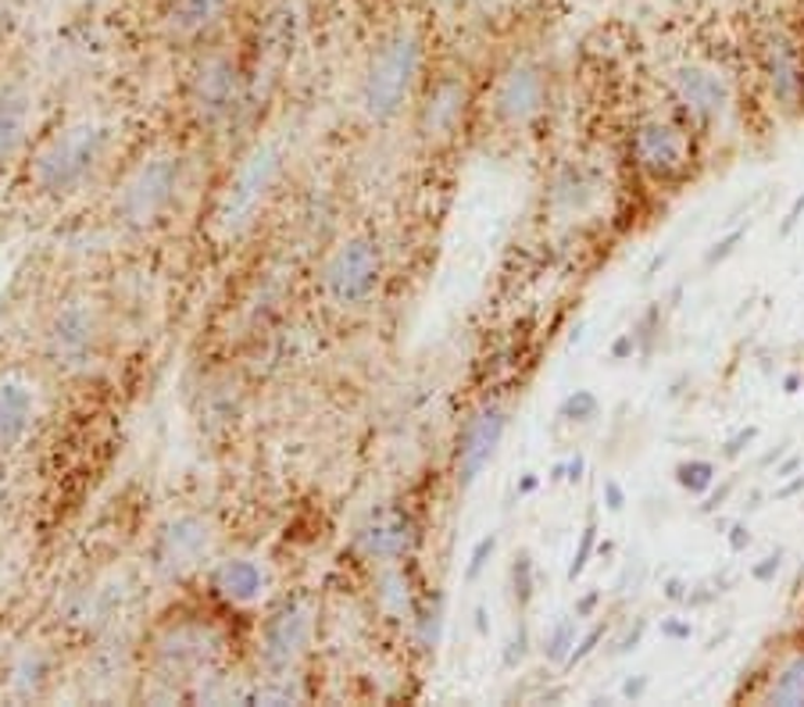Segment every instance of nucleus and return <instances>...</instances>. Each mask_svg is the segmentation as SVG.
Wrapping results in <instances>:
<instances>
[{
	"instance_id": "obj_1",
	"label": "nucleus",
	"mask_w": 804,
	"mask_h": 707,
	"mask_svg": "<svg viewBox=\"0 0 804 707\" xmlns=\"http://www.w3.org/2000/svg\"><path fill=\"white\" fill-rule=\"evenodd\" d=\"M115 129L104 118H76L40 143L29 179L43 197H72L107 165Z\"/></svg>"
},
{
	"instance_id": "obj_2",
	"label": "nucleus",
	"mask_w": 804,
	"mask_h": 707,
	"mask_svg": "<svg viewBox=\"0 0 804 707\" xmlns=\"http://www.w3.org/2000/svg\"><path fill=\"white\" fill-rule=\"evenodd\" d=\"M422 61H425V47L416 29L390 33L372 51L361 76L358 104L365 118L375 121V126H386V121H394L405 112L411 90H416V82L422 76Z\"/></svg>"
},
{
	"instance_id": "obj_3",
	"label": "nucleus",
	"mask_w": 804,
	"mask_h": 707,
	"mask_svg": "<svg viewBox=\"0 0 804 707\" xmlns=\"http://www.w3.org/2000/svg\"><path fill=\"white\" fill-rule=\"evenodd\" d=\"M187 187V162L176 151H157L132 168L118 187L115 215L129 229H151L165 222L168 211L179 204Z\"/></svg>"
},
{
	"instance_id": "obj_4",
	"label": "nucleus",
	"mask_w": 804,
	"mask_h": 707,
	"mask_svg": "<svg viewBox=\"0 0 804 707\" xmlns=\"http://www.w3.org/2000/svg\"><path fill=\"white\" fill-rule=\"evenodd\" d=\"M279 176H283V151H279V143L265 140L243 154L237 172L226 182L222 201H218V211H215L218 233L222 236L247 233V229L258 222L265 201L272 197Z\"/></svg>"
},
{
	"instance_id": "obj_5",
	"label": "nucleus",
	"mask_w": 804,
	"mask_h": 707,
	"mask_svg": "<svg viewBox=\"0 0 804 707\" xmlns=\"http://www.w3.org/2000/svg\"><path fill=\"white\" fill-rule=\"evenodd\" d=\"M101 339H104L101 304L90 297H68L58 304L51 322H47L43 350L47 361L61 375H82L101 358Z\"/></svg>"
},
{
	"instance_id": "obj_6",
	"label": "nucleus",
	"mask_w": 804,
	"mask_h": 707,
	"mask_svg": "<svg viewBox=\"0 0 804 707\" xmlns=\"http://www.w3.org/2000/svg\"><path fill=\"white\" fill-rule=\"evenodd\" d=\"M383 250L372 236H347L340 240L333 254L322 265V290L329 304L344 311L365 308L383 286Z\"/></svg>"
},
{
	"instance_id": "obj_7",
	"label": "nucleus",
	"mask_w": 804,
	"mask_h": 707,
	"mask_svg": "<svg viewBox=\"0 0 804 707\" xmlns=\"http://www.w3.org/2000/svg\"><path fill=\"white\" fill-rule=\"evenodd\" d=\"M215 540H218V532L212 526V518L193 515V511L168 518L165 526L154 532V540L148 547V561H151L154 576L165 582H179V579L193 576V571L215 554Z\"/></svg>"
},
{
	"instance_id": "obj_8",
	"label": "nucleus",
	"mask_w": 804,
	"mask_h": 707,
	"mask_svg": "<svg viewBox=\"0 0 804 707\" xmlns=\"http://www.w3.org/2000/svg\"><path fill=\"white\" fill-rule=\"evenodd\" d=\"M629 154L640 172L654 182H679L690 168L684 129L665 118H640L629 132Z\"/></svg>"
},
{
	"instance_id": "obj_9",
	"label": "nucleus",
	"mask_w": 804,
	"mask_h": 707,
	"mask_svg": "<svg viewBox=\"0 0 804 707\" xmlns=\"http://www.w3.org/2000/svg\"><path fill=\"white\" fill-rule=\"evenodd\" d=\"M315 637V612L308 601H290L261 626L258 654L268 672H290L311 647Z\"/></svg>"
},
{
	"instance_id": "obj_10",
	"label": "nucleus",
	"mask_w": 804,
	"mask_h": 707,
	"mask_svg": "<svg viewBox=\"0 0 804 707\" xmlns=\"http://www.w3.org/2000/svg\"><path fill=\"white\" fill-rule=\"evenodd\" d=\"M240 104V72L226 54L197 61L190 76V112L201 126H222Z\"/></svg>"
},
{
	"instance_id": "obj_11",
	"label": "nucleus",
	"mask_w": 804,
	"mask_h": 707,
	"mask_svg": "<svg viewBox=\"0 0 804 707\" xmlns=\"http://www.w3.org/2000/svg\"><path fill=\"white\" fill-rule=\"evenodd\" d=\"M547 72L533 61H515L494 90V115L508 129H526L547 107Z\"/></svg>"
},
{
	"instance_id": "obj_12",
	"label": "nucleus",
	"mask_w": 804,
	"mask_h": 707,
	"mask_svg": "<svg viewBox=\"0 0 804 707\" xmlns=\"http://www.w3.org/2000/svg\"><path fill=\"white\" fill-rule=\"evenodd\" d=\"M758 65L776 107L787 118H797L804 112V57L797 43L783 33H769L758 47Z\"/></svg>"
},
{
	"instance_id": "obj_13",
	"label": "nucleus",
	"mask_w": 804,
	"mask_h": 707,
	"mask_svg": "<svg viewBox=\"0 0 804 707\" xmlns=\"http://www.w3.org/2000/svg\"><path fill=\"white\" fill-rule=\"evenodd\" d=\"M505 433H508V411L501 404H483L465 422V429L458 436V465H455L461 490H469L490 468V461L501 450Z\"/></svg>"
},
{
	"instance_id": "obj_14",
	"label": "nucleus",
	"mask_w": 804,
	"mask_h": 707,
	"mask_svg": "<svg viewBox=\"0 0 804 707\" xmlns=\"http://www.w3.org/2000/svg\"><path fill=\"white\" fill-rule=\"evenodd\" d=\"M416 540H419V532H416V522H411L408 511L380 507L358 526L355 551L365 561H375V565H394V561L408 557L411 551H416Z\"/></svg>"
},
{
	"instance_id": "obj_15",
	"label": "nucleus",
	"mask_w": 804,
	"mask_h": 707,
	"mask_svg": "<svg viewBox=\"0 0 804 707\" xmlns=\"http://www.w3.org/2000/svg\"><path fill=\"white\" fill-rule=\"evenodd\" d=\"M673 93H676L679 107H684L698 126H712V121H718L729 112V101H733L726 76H718V72L709 65L676 68L673 72Z\"/></svg>"
},
{
	"instance_id": "obj_16",
	"label": "nucleus",
	"mask_w": 804,
	"mask_h": 707,
	"mask_svg": "<svg viewBox=\"0 0 804 707\" xmlns=\"http://www.w3.org/2000/svg\"><path fill=\"white\" fill-rule=\"evenodd\" d=\"M469 87L461 76H441L419 104V137L425 143H447L465 121Z\"/></svg>"
},
{
	"instance_id": "obj_17",
	"label": "nucleus",
	"mask_w": 804,
	"mask_h": 707,
	"mask_svg": "<svg viewBox=\"0 0 804 707\" xmlns=\"http://www.w3.org/2000/svg\"><path fill=\"white\" fill-rule=\"evenodd\" d=\"M40 414V394L29 380L8 372L0 375V450H15L33 433Z\"/></svg>"
},
{
	"instance_id": "obj_18",
	"label": "nucleus",
	"mask_w": 804,
	"mask_h": 707,
	"mask_svg": "<svg viewBox=\"0 0 804 707\" xmlns=\"http://www.w3.org/2000/svg\"><path fill=\"white\" fill-rule=\"evenodd\" d=\"M212 590L218 601H226L233 607H251L268 593V568L258 557H247V554L226 557L212 568Z\"/></svg>"
},
{
	"instance_id": "obj_19",
	"label": "nucleus",
	"mask_w": 804,
	"mask_h": 707,
	"mask_svg": "<svg viewBox=\"0 0 804 707\" xmlns=\"http://www.w3.org/2000/svg\"><path fill=\"white\" fill-rule=\"evenodd\" d=\"M33 90L22 79L0 82V165L26 151L33 132Z\"/></svg>"
},
{
	"instance_id": "obj_20",
	"label": "nucleus",
	"mask_w": 804,
	"mask_h": 707,
	"mask_svg": "<svg viewBox=\"0 0 804 707\" xmlns=\"http://www.w3.org/2000/svg\"><path fill=\"white\" fill-rule=\"evenodd\" d=\"M226 11H229V0H176L173 15H168V29H173L176 40L193 43L222 26Z\"/></svg>"
},
{
	"instance_id": "obj_21",
	"label": "nucleus",
	"mask_w": 804,
	"mask_h": 707,
	"mask_svg": "<svg viewBox=\"0 0 804 707\" xmlns=\"http://www.w3.org/2000/svg\"><path fill=\"white\" fill-rule=\"evenodd\" d=\"M601 197V176L594 172L587 165H565L562 172L554 176V187H551V204L558 211H587V207Z\"/></svg>"
},
{
	"instance_id": "obj_22",
	"label": "nucleus",
	"mask_w": 804,
	"mask_h": 707,
	"mask_svg": "<svg viewBox=\"0 0 804 707\" xmlns=\"http://www.w3.org/2000/svg\"><path fill=\"white\" fill-rule=\"evenodd\" d=\"M765 700L776 704V707H804V651L794 654L783 668H779Z\"/></svg>"
},
{
	"instance_id": "obj_23",
	"label": "nucleus",
	"mask_w": 804,
	"mask_h": 707,
	"mask_svg": "<svg viewBox=\"0 0 804 707\" xmlns=\"http://www.w3.org/2000/svg\"><path fill=\"white\" fill-rule=\"evenodd\" d=\"M673 475H676L679 490H687L690 497H701V493H709L715 486L718 465H715V461H709V458H690V461H679Z\"/></svg>"
},
{
	"instance_id": "obj_24",
	"label": "nucleus",
	"mask_w": 804,
	"mask_h": 707,
	"mask_svg": "<svg viewBox=\"0 0 804 707\" xmlns=\"http://www.w3.org/2000/svg\"><path fill=\"white\" fill-rule=\"evenodd\" d=\"M576 640H579L576 637V618L554 621L551 632L544 637V657H547V661H554V665H565L572 647H576Z\"/></svg>"
},
{
	"instance_id": "obj_25",
	"label": "nucleus",
	"mask_w": 804,
	"mask_h": 707,
	"mask_svg": "<svg viewBox=\"0 0 804 707\" xmlns=\"http://www.w3.org/2000/svg\"><path fill=\"white\" fill-rule=\"evenodd\" d=\"M565 422H576V425H587L594 422L597 414H601V400H597L594 389H576V394H569L562 400V408H558Z\"/></svg>"
},
{
	"instance_id": "obj_26",
	"label": "nucleus",
	"mask_w": 804,
	"mask_h": 707,
	"mask_svg": "<svg viewBox=\"0 0 804 707\" xmlns=\"http://www.w3.org/2000/svg\"><path fill=\"white\" fill-rule=\"evenodd\" d=\"M533 587H536V571H533V557L522 551L515 554V565H511V590H515V604L529 607L533 601Z\"/></svg>"
},
{
	"instance_id": "obj_27",
	"label": "nucleus",
	"mask_w": 804,
	"mask_h": 707,
	"mask_svg": "<svg viewBox=\"0 0 804 707\" xmlns=\"http://www.w3.org/2000/svg\"><path fill=\"white\" fill-rule=\"evenodd\" d=\"M748 240V226H737V229H729V233L723 236V240H715L709 250H704V265L709 268H715V265H723V261H729L737 254V247L740 243Z\"/></svg>"
},
{
	"instance_id": "obj_28",
	"label": "nucleus",
	"mask_w": 804,
	"mask_h": 707,
	"mask_svg": "<svg viewBox=\"0 0 804 707\" xmlns=\"http://www.w3.org/2000/svg\"><path fill=\"white\" fill-rule=\"evenodd\" d=\"M604 637H608V621H594V626L583 632V637L576 640V647H572V654H569V661H565V668H576V665H583L587 657L601 647L604 643Z\"/></svg>"
},
{
	"instance_id": "obj_29",
	"label": "nucleus",
	"mask_w": 804,
	"mask_h": 707,
	"mask_svg": "<svg viewBox=\"0 0 804 707\" xmlns=\"http://www.w3.org/2000/svg\"><path fill=\"white\" fill-rule=\"evenodd\" d=\"M494 551H497V536L490 532V536H483V540L472 547V557H469V568H465V579L469 582H476L480 576H483V568L490 565V557H494Z\"/></svg>"
},
{
	"instance_id": "obj_30",
	"label": "nucleus",
	"mask_w": 804,
	"mask_h": 707,
	"mask_svg": "<svg viewBox=\"0 0 804 707\" xmlns=\"http://www.w3.org/2000/svg\"><path fill=\"white\" fill-rule=\"evenodd\" d=\"M594 543H597V526L590 522L587 529H583V540H579V551L572 554V565H569V579L576 582L579 576H583V568H587V561H590V554H594Z\"/></svg>"
},
{
	"instance_id": "obj_31",
	"label": "nucleus",
	"mask_w": 804,
	"mask_h": 707,
	"mask_svg": "<svg viewBox=\"0 0 804 707\" xmlns=\"http://www.w3.org/2000/svg\"><path fill=\"white\" fill-rule=\"evenodd\" d=\"M779 568H783V551H773V554H765L762 561H754V565H751V579L762 582V587H769V582H776Z\"/></svg>"
},
{
	"instance_id": "obj_32",
	"label": "nucleus",
	"mask_w": 804,
	"mask_h": 707,
	"mask_svg": "<svg viewBox=\"0 0 804 707\" xmlns=\"http://www.w3.org/2000/svg\"><path fill=\"white\" fill-rule=\"evenodd\" d=\"M754 440H758V425H744V429H737V433L723 444V458H726V461L740 458Z\"/></svg>"
},
{
	"instance_id": "obj_33",
	"label": "nucleus",
	"mask_w": 804,
	"mask_h": 707,
	"mask_svg": "<svg viewBox=\"0 0 804 707\" xmlns=\"http://www.w3.org/2000/svg\"><path fill=\"white\" fill-rule=\"evenodd\" d=\"M662 637L668 643H687L693 637V626H690L687 618H679V615H665L662 618Z\"/></svg>"
},
{
	"instance_id": "obj_34",
	"label": "nucleus",
	"mask_w": 804,
	"mask_h": 707,
	"mask_svg": "<svg viewBox=\"0 0 804 707\" xmlns=\"http://www.w3.org/2000/svg\"><path fill=\"white\" fill-rule=\"evenodd\" d=\"M662 596L668 604H687L690 601V582L684 576H668L662 582Z\"/></svg>"
},
{
	"instance_id": "obj_35",
	"label": "nucleus",
	"mask_w": 804,
	"mask_h": 707,
	"mask_svg": "<svg viewBox=\"0 0 804 707\" xmlns=\"http://www.w3.org/2000/svg\"><path fill=\"white\" fill-rule=\"evenodd\" d=\"M726 543H729V551H733V554H744L748 547H751L748 522H733V526H729V532H726Z\"/></svg>"
},
{
	"instance_id": "obj_36",
	"label": "nucleus",
	"mask_w": 804,
	"mask_h": 707,
	"mask_svg": "<svg viewBox=\"0 0 804 707\" xmlns=\"http://www.w3.org/2000/svg\"><path fill=\"white\" fill-rule=\"evenodd\" d=\"M801 215H804V193H797L794 204H790V211H787V218H783V226H779V240H787L790 233H794L797 222H801Z\"/></svg>"
},
{
	"instance_id": "obj_37",
	"label": "nucleus",
	"mask_w": 804,
	"mask_h": 707,
	"mask_svg": "<svg viewBox=\"0 0 804 707\" xmlns=\"http://www.w3.org/2000/svg\"><path fill=\"white\" fill-rule=\"evenodd\" d=\"M604 504L608 511H623L626 507V490L618 479H604Z\"/></svg>"
},
{
	"instance_id": "obj_38",
	"label": "nucleus",
	"mask_w": 804,
	"mask_h": 707,
	"mask_svg": "<svg viewBox=\"0 0 804 707\" xmlns=\"http://www.w3.org/2000/svg\"><path fill=\"white\" fill-rule=\"evenodd\" d=\"M648 690H651V679H648V676H629V679L623 682V697H626V700H640Z\"/></svg>"
},
{
	"instance_id": "obj_39",
	"label": "nucleus",
	"mask_w": 804,
	"mask_h": 707,
	"mask_svg": "<svg viewBox=\"0 0 804 707\" xmlns=\"http://www.w3.org/2000/svg\"><path fill=\"white\" fill-rule=\"evenodd\" d=\"M637 354V333H623L615 339V347H612V358L615 361H626V358H633Z\"/></svg>"
},
{
	"instance_id": "obj_40",
	"label": "nucleus",
	"mask_w": 804,
	"mask_h": 707,
	"mask_svg": "<svg viewBox=\"0 0 804 707\" xmlns=\"http://www.w3.org/2000/svg\"><path fill=\"white\" fill-rule=\"evenodd\" d=\"M562 472H565V479H569V483H579V479H583V472H587V461H583V454L569 458L565 465H558V468H554V475H562Z\"/></svg>"
},
{
	"instance_id": "obj_41",
	"label": "nucleus",
	"mask_w": 804,
	"mask_h": 707,
	"mask_svg": "<svg viewBox=\"0 0 804 707\" xmlns=\"http://www.w3.org/2000/svg\"><path fill=\"white\" fill-rule=\"evenodd\" d=\"M643 632H648V621H637V629H629L626 632V640L623 643H618V654H629V651H637L640 647V640H643Z\"/></svg>"
},
{
	"instance_id": "obj_42",
	"label": "nucleus",
	"mask_w": 804,
	"mask_h": 707,
	"mask_svg": "<svg viewBox=\"0 0 804 707\" xmlns=\"http://www.w3.org/2000/svg\"><path fill=\"white\" fill-rule=\"evenodd\" d=\"M804 490V472H801V479H794V483H787L783 490H776V501H790V497H797Z\"/></svg>"
},
{
	"instance_id": "obj_43",
	"label": "nucleus",
	"mask_w": 804,
	"mask_h": 707,
	"mask_svg": "<svg viewBox=\"0 0 804 707\" xmlns=\"http://www.w3.org/2000/svg\"><path fill=\"white\" fill-rule=\"evenodd\" d=\"M597 601H601V593H587V596H583V601L576 604V618H587L594 607H597Z\"/></svg>"
},
{
	"instance_id": "obj_44",
	"label": "nucleus",
	"mask_w": 804,
	"mask_h": 707,
	"mask_svg": "<svg viewBox=\"0 0 804 707\" xmlns=\"http://www.w3.org/2000/svg\"><path fill=\"white\" fill-rule=\"evenodd\" d=\"M797 465H801V454H794V458H787V461H783V465H779V468H776V479H787V475H790V472H794Z\"/></svg>"
},
{
	"instance_id": "obj_45",
	"label": "nucleus",
	"mask_w": 804,
	"mask_h": 707,
	"mask_svg": "<svg viewBox=\"0 0 804 707\" xmlns=\"http://www.w3.org/2000/svg\"><path fill=\"white\" fill-rule=\"evenodd\" d=\"M787 394H797V386H801V380H797V375H787Z\"/></svg>"
},
{
	"instance_id": "obj_46",
	"label": "nucleus",
	"mask_w": 804,
	"mask_h": 707,
	"mask_svg": "<svg viewBox=\"0 0 804 707\" xmlns=\"http://www.w3.org/2000/svg\"><path fill=\"white\" fill-rule=\"evenodd\" d=\"M536 490V475H526V479H522V493H533Z\"/></svg>"
},
{
	"instance_id": "obj_47",
	"label": "nucleus",
	"mask_w": 804,
	"mask_h": 707,
	"mask_svg": "<svg viewBox=\"0 0 804 707\" xmlns=\"http://www.w3.org/2000/svg\"><path fill=\"white\" fill-rule=\"evenodd\" d=\"M4 29H8V8L0 4V33H4Z\"/></svg>"
}]
</instances>
